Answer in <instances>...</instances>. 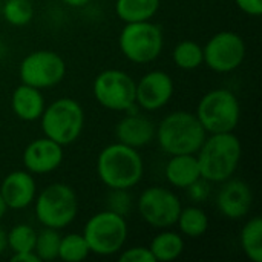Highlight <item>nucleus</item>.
Returning <instances> with one entry per match:
<instances>
[{
  "label": "nucleus",
  "instance_id": "f03ea898",
  "mask_svg": "<svg viewBox=\"0 0 262 262\" xmlns=\"http://www.w3.org/2000/svg\"><path fill=\"white\" fill-rule=\"evenodd\" d=\"M97 177L111 190H130L144 175V161L138 149L120 141L103 147L97 157Z\"/></svg>",
  "mask_w": 262,
  "mask_h": 262
},
{
  "label": "nucleus",
  "instance_id": "dca6fc26",
  "mask_svg": "<svg viewBox=\"0 0 262 262\" xmlns=\"http://www.w3.org/2000/svg\"><path fill=\"white\" fill-rule=\"evenodd\" d=\"M0 195L8 210H23L32 206L37 196V183L34 175L26 169L9 172L0 184Z\"/></svg>",
  "mask_w": 262,
  "mask_h": 262
},
{
  "label": "nucleus",
  "instance_id": "a211bd4d",
  "mask_svg": "<svg viewBox=\"0 0 262 262\" xmlns=\"http://www.w3.org/2000/svg\"><path fill=\"white\" fill-rule=\"evenodd\" d=\"M45 107H46V101L40 89L20 83L12 91L11 109L18 120L26 121V123L37 121L40 120Z\"/></svg>",
  "mask_w": 262,
  "mask_h": 262
},
{
  "label": "nucleus",
  "instance_id": "a878e982",
  "mask_svg": "<svg viewBox=\"0 0 262 262\" xmlns=\"http://www.w3.org/2000/svg\"><path fill=\"white\" fill-rule=\"evenodd\" d=\"M91 255L83 233H66L60 239L58 259L66 262H81Z\"/></svg>",
  "mask_w": 262,
  "mask_h": 262
},
{
  "label": "nucleus",
  "instance_id": "412c9836",
  "mask_svg": "<svg viewBox=\"0 0 262 262\" xmlns=\"http://www.w3.org/2000/svg\"><path fill=\"white\" fill-rule=\"evenodd\" d=\"M161 0H115V14L124 23L147 21L152 20L158 9Z\"/></svg>",
  "mask_w": 262,
  "mask_h": 262
},
{
  "label": "nucleus",
  "instance_id": "6e6552de",
  "mask_svg": "<svg viewBox=\"0 0 262 262\" xmlns=\"http://www.w3.org/2000/svg\"><path fill=\"white\" fill-rule=\"evenodd\" d=\"M118 48L126 60L135 64L155 61L164 48V32L152 20L124 23L118 35Z\"/></svg>",
  "mask_w": 262,
  "mask_h": 262
},
{
  "label": "nucleus",
  "instance_id": "c85d7f7f",
  "mask_svg": "<svg viewBox=\"0 0 262 262\" xmlns=\"http://www.w3.org/2000/svg\"><path fill=\"white\" fill-rule=\"evenodd\" d=\"M107 206L109 210L126 216L132 207V196L129 195V190L111 189V193L107 196Z\"/></svg>",
  "mask_w": 262,
  "mask_h": 262
},
{
  "label": "nucleus",
  "instance_id": "bb28decb",
  "mask_svg": "<svg viewBox=\"0 0 262 262\" xmlns=\"http://www.w3.org/2000/svg\"><path fill=\"white\" fill-rule=\"evenodd\" d=\"M37 232L29 224H17L6 232V247L12 253L34 252Z\"/></svg>",
  "mask_w": 262,
  "mask_h": 262
},
{
  "label": "nucleus",
  "instance_id": "f704fd0d",
  "mask_svg": "<svg viewBox=\"0 0 262 262\" xmlns=\"http://www.w3.org/2000/svg\"><path fill=\"white\" fill-rule=\"evenodd\" d=\"M6 249H8L6 247V230L0 226V256L5 253Z\"/></svg>",
  "mask_w": 262,
  "mask_h": 262
},
{
  "label": "nucleus",
  "instance_id": "5701e85b",
  "mask_svg": "<svg viewBox=\"0 0 262 262\" xmlns=\"http://www.w3.org/2000/svg\"><path fill=\"white\" fill-rule=\"evenodd\" d=\"M239 244L244 255L252 262H262V220L250 218L241 229Z\"/></svg>",
  "mask_w": 262,
  "mask_h": 262
},
{
  "label": "nucleus",
  "instance_id": "423d86ee",
  "mask_svg": "<svg viewBox=\"0 0 262 262\" xmlns=\"http://www.w3.org/2000/svg\"><path fill=\"white\" fill-rule=\"evenodd\" d=\"M81 233L91 253L97 256H114L124 249L129 226L126 216L107 209L94 213L86 221Z\"/></svg>",
  "mask_w": 262,
  "mask_h": 262
},
{
  "label": "nucleus",
  "instance_id": "cd10ccee",
  "mask_svg": "<svg viewBox=\"0 0 262 262\" xmlns=\"http://www.w3.org/2000/svg\"><path fill=\"white\" fill-rule=\"evenodd\" d=\"M61 235L55 229L43 227V230L37 232L34 252L40 261H54L58 259V247H60Z\"/></svg>",
  "mask_w": 262,
  "mask_h": 262
},
{
  "label": "nucleus",
  "instance_id": "2eb2a0df",
  "mask_svg": "<svg viewBox=\"0 0 262 262\" xmlns=\"http://www.w3.org/2000/svg\"><path fill=\"white\" fill-rule=\"evenodd\" d=\"M252 206L253 192L246 181L232 177L221 183L216 193V207L223 216L229 220H243L250 213Z\"/></svg>",
  "mask_w": 262,
  "mask_h": 262
},
{
  "label": "nucleus",
  "instance_id": "393cba45",
  "mask_svg": "<svg viewBox=\"0 0 262 262\" xmlns=\"http://www.w3.org/2000/svg\"><path fill=\"white\" fill-rule=\"evenodd\" d=\"M0 15L11 26L21 28L31 23L34 17V5L31 0H5L2 2Z\"/></svg>",
  "mask_w": 262,
  "mask_h": 262
},
{
  "label": "nucleus",
  "instance_id": "4c0bfd02",
  "mask_svg": "<svg viewBox=\"0 0 262 262\" xmlns=\"http://www.w3.org/2000/svg\"><path fill=\"white\" fill-rule=\"evenodd\" d=\"M0 8H2V2H0Z\"/></svg>",
  "mask_w": 262,
  "mask_h": 262
},
{
  "label": "nucleus",
  "instance_id": "7c9ffc66",
  "mask_svg": "<svg viewBox=\"0 0 262 262\" xmlns=\"http://www.w3.org/2000/svg\"><path fill=\"white\" fill-rule=\"evenodd\" d=\"M209 184H210L209 181L200 178L196 183H193V184H192L190 187H187L186 190L189 192V196H190L195 203H201V201H204V200L209 196V193H210Z\"/></svg>",
  "mask_w": 262,
  "mask_h": 262
},
{
  "label": "nucleus",
  "instance_id": "c9c22d12",
  "mask_svg": "<svg viewBox=\"0 0 262 262\" xmlns=\"http://www.w3.org/2000/svg\"><path fill=\"white\" fill-rule=\"evenodd\" d=\"M6 212H8V207H6V204H5V201H3V198H2V195H0V221L5 218Z\"/></svg>",
  "mask_w": 262,
  "mask_h": 262
},
{
  "label": "nucleus",
  "instance_id": "6ab92c4d",
  "mask_svg": "<svg viewBox=\"0 0 262 262\" xmlns=\"http://www.w3.org/2000/svg\"><path fill=\"white\" fill-rule=\"evenodd\" d=\"M164 175L172 187L186 190L201 178V170L196 155L195 154L170 155L164 167Z\"/></svg>",
  "mask_w": 262,
  "mask_h": 262
},
{
  "label": "nucleus",
  "instance_id": "20e7f679",
  "mask_svg": "<svg viewBox=\"0 0 262 262\" xmlns=\"http://www.w3.org/2000/svg\"><path fill=\"white\" fill-rule=\"evenodd\" d=\"M34 215L48 229L63 230L74 223L78 215V196L66 183H52L37 192L34 200Z\"/></svg>",
  "mask_w": 262,
  "mask_h": 262
},
{
  "label": "nucleus",
  "instance_id": "f3484780",
  "mask_svg": "<svg viewBox=\"0 0 262 262\" xmlns=\"http://www.w3.org/2000/svg\"><path fill=\"white\" fill-rule=\"evenodd\" d=\"M157 124L146 115L137 114L134 111L126 112V115L115 126L117 141L130 146L134 149H141L155 140Z\"/></svg>",
  "mask_w": 262,
  "mask_h": 262
},
{
  "label": "nucleus",
  "instance_id": "e433bc0d",
  "mask_svg": "<svg viewBox=\"0 0 262 262\" xmlns=\"http://www.w3.org/2000/svg\"><path fill=\"white\" fill-rule=\"evenodd\" d=\"M6 54H8V48L3 43V40H0V60H3L6 57Z\"/></svg>",
  "mask_w": 262,
  "mask_h": 262
},
{
  "label": "nucleus",
  "instance_id": "4468645a",
  "mask_svg": "<svg viewBox=\"0 0 262 262\" xmlns=\"http://www.w3.org/2000/svg\"><path fill=\"white\" fill-rule=\"evenodd\" d=\"M64 160L63 146L48 137L35 138L26 144L21 154L23 169L32 175H46L57 170Z\"/></svg>",
  "mask_w": 262,
  "mask_h": 262
},
{
  "label": "nucleus",
  "instance_id": "2f4dec72",
  "mask_svg": "<svg viewBox=\"0 0 262 262\" xmlns=\"http://www.w3.org/2000/svg\"><path fill=\"white\" fill-rule=\"evenodd\" d=\"M239 11L250 17H259L262 14V0H233Z\"/></svg>",
  "mask_w": 262,
  "mask_h": 262
},
{
  "label": "nucleus",
  "instance_id": "4be33fe9",
  "mask_svg": "<svg viewBox=\"0 0 262 262\" xmlns=\"http://www.w3.org/2000/svg\"><path fill=\"white\" fill-rule=\"evenodd\" d=\"M209 216L207 213L198 206H187L181 207L178 220L175 226H178V232L190 239L201 238L209 230Z\"/></svg>",
  "mask_w": 262,
  "mask_h": 262
},
{
  "label": "nucleus",
  "instance_id": "72a5a7b5",
  "mask_svg": "<svg viewBox=\"0 0 262 262\" xmlns=\"http://www.w3.org/2000/svg\"><path fill=\"white\" fill-rule=\"evenodd\" d=\"M60 2L69 8H83L91 3V0H60Z\"/></svg>",
  "mask_w": 262,
  "mask_h": 262
},
{
  "label": "nucleus",
  "instance_id": "39448f33",
  "mask_svg": "<svg viewBox=\"0 0 262 262\" xmlns=\"http://www.w3.org/2000/svg\"><path fill=\"white\" fill-rule=\"evenodd\" d=\"M40 126L43 135L49 140L64 146L75 143L84 129V111L83 106L71 97H61L46 104Z\"/></svg>",
  "mask_w": 262,
  "mask_h": 262
},
{
  "label": "nucleus",
  "instance_id": "473e14b6",
  "mask_svg": "<svg viewBox=\"0 0 262 262\" xmlns=\"http://www.w3.org/2000/svg\"><path fill=\"white\" fill-rule=\"evenodd\" d=\"M12 262H40L35 252H20V253H12L11 256Z\"/></svg>",
  "mask_w": 262,
  "mask_h": 262
},
{
  "label": "nucleus",
  "instance_id": "9d476101",
  "mask_svg": "<svg viewBox=\"0 0 262 262\" xmlns=\"http://www.w3.org/2000/svg\"><path fill=\"white\" fill-rule=\"evenodd\" d=\"M20 81L40 91L61 83L66 77L64 58L51 49H37L23 57L18 64Z\"/></svg>",
  "mask_w": 262,
  "mask_h": 262
},
{
  "label": "nucleus",
  "instance_id": "7ed1b4c3",
  "mask_svg": "<svg viewBox=\"0 0 262 262\" xmlns=\"http://www.w3.org/2000/svg\"><path fill=\"white\" fill-rule=\"evenodd\" d=\"M207 132L195 112L175 111L167 114L155 129V140L167 155L196 154L204 143Z\"/></svg>",
  "mask_w": 262,
  "mask_h": 262
},
{
  "label": "nucleus",
  "instance_id": "c756f323",
  "mask_svg": "<svg viewBox=\"0 0 262 262\" xmlns=\"http://www.w3.org/2000/svg\"><path fill=\"white\" fill-rule=\"evenodd\" d=\"M120 262H155L149 247L135 246L129 249H123L118 255Z\"/></svg>",
  "mask_w": 262,
  "mask_h": 262
},
{
  "label": "nucleus",
  "instance_id": "b1692460",
  "mask_svg": "<svg viewBox=\"0 0 262 262\" xmlns=\"http://www.w3.org/2000/svg\"><path fill=\"white\" fill-rule=\"evenodd\" d=\"M172 60L178 69L195 71L204 64L203 46L195 40H181L172 51Z\"/></svg>",
  "mask_w": 262,
  "mask_h": 262
},
{
  "label": "nucleus",
  "instance_id": "0eeeda50",
  "mask_svg": "<svg viewBox=\"0 0 262 262\" xmlns=\"http://www.w3.org/2000/svg\"><path fill=\"white\" fill-rule=\"evenodd\" d=\"M195 115L207 134L235 132L241 120V104L232 91L218 88L201 97Z\"/></svg>",
  "mask_w": 262,
  "mask_h": 262
},
{
  "label": "nucleus",
  "instance_id": "f257e3e1",
  "mask_svg": "<svg viewBox=\"0 0 262 262\" xmlns=\"http://www.w3.org/2000/svg\"><path fill=\"white\" fill-rule=\"evenodd\" d=\"M195 155L201 178L210 184H221L238 170L243 157V144L235 132L207 134Z\"/></svg>",
  "mask_w": 262,
  "mask_h": 262
},
{
  "label": "nucleus",
  "instance_id": "1a4fd4ad",
  "mask_svg": "<svg viewBox=\"0 0 262 262\" xmlns=\"http://www.w3.org/2000/svg\"><path fill=\"white\" fill-rule=\"evenodd\" d=\"M95 101L112 112H130L135 104V80L121 69H104L92 83Z\"/></svg>",
  "mask_w": 262,
  "mask_h": 262
},
{
  "label": "nucleus",
  "instance_id": "aec40b11",
  "mask_svg": "<svg viewBox=\"0 0 262 262\" xmlns=\"http://www.w3.org/2000/svg\"><path fill=\"white\" fill-rule=\"evenodd\" d=\"M184 247V236L180 232L170 229H161V232L157 233L149 244V250L155 262H170L178 259L183 255Z\"/></svg>",
  "mask_w": 262,
  "mask_h": 262
},
{
  "label": "nucleus",
  "instance_id": "f8f14e48",
  "mask_svg": "<svg viewBox=\"0 0 262 262\" xmlns=\"http://www.w3.org/2000/svg\"><path fill=\"white\" fill-rule=\"evenodd\" d=\"M246 51V41L238 32L220 31L203 46L204 64L216 74H229L243 64Z\"/></svg>",
  "mask_w": 262,
  "mask_h": 262
},
{
  "label": "nucleus",
  "instance_id": "9b49d317",
  "mask_svg": "<svg viewBox=\"0 0 262 262\" xmlns=\"http://www.w3.org/2000/svg\"><path fill=\"white\" fill-rule=\"evenodd\" d=\"M181 200L178 195L163 186H152L141 192L137 209L141 220L154 229H170L175 226L181 212Z\"/></svg>",
  "mask_w": 262,
  "mask_h": 262
},
{
  "label": "nucleus",
  "instance_id": "ddd939ff",
  "mask_svg": "<svg viewBox=\"0 0 262 262\" xmlns=\"http://www.w3.org/2000/svg\"><path fill=\"white\" fill-rule=\"evenodd\" d=\"M175 92L170 74L161 69L146 72L135 81V104L147 112H155L169 104Z\"/></svg>",
  "mask_w": 262,
  "mask_h": 262
}]
</instances>
